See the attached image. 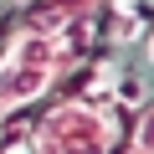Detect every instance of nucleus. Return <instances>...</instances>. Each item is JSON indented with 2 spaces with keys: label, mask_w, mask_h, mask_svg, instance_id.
<instances>
[{
  "label": "nucleus",
  "mask_w": 154,
  "mask_h": 154,
  "mask_svg": "<svg viewBox=\"0 0 154 154\" xmlns=\"http://www.w3.org/2000/svg\"><path fill=\"white\" fill-rule=\"evenodd\" d=\"M57 72H62V41L51 31H41V26H26L11 41V51L0 57V113L36 103L51 88Z\"/></svg>",
  "instance_id": "1"
},
{
  "label": "nucleus",
  "mask_w": 154,
  "mask_h": 154,
  "mask_svg": "<svg viewBox=\"0 0 154 154\" xmlns=\"http://www.w3.org/2000/svg\"><path fill=\"white\" fill-rule=\"evenodd\" d=\"M113 144H118V123L108 108H93V103H67L36 128L41 154H108Z\"/></svg>",
  "instance_id": "2"
},
{
  "label": "nucleus",
  "mask_w": 154,
  "mask_h": 154,
  "mask_svg": "<svg viewBox=\"0 0 154 154\" xmlns=\"http://www.w3.org/2000/svg\"><path fill=\"white\" fill-rule=\"evenodd\" d=\"M134 154H154V108H149L144 123H139V144H134Z\"/></svg>",
  "instance_id": "3"
},
{
  "label": "nucleus",
  "mask_w": 154,
  "mask_h": 154,
  "mask_svg": "<svg viewBox=\"0 0 154 154\" xmlns=\"http://www.w3.org/2000/svg\"><path fill=\"white\" fill-rule=\"evenodd\" d=\"M149 57H154V36H149Z\"/></svg>",
  "instance_id": "4"
}]
</instances>
